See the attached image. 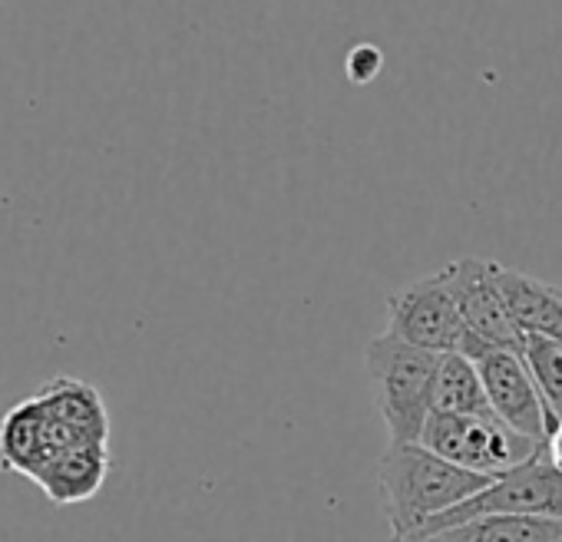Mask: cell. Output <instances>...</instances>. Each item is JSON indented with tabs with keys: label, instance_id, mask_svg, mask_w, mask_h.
<instances>
[{
	"label": "cell",
	"instance_id": "2",
	"mask_svg": "<svg viewBox=\"0 0 562 542\" xmlns=\"http://www.w3.org/2000/svg\"><path fill=\"white\" fill-rule=\"evenodd\" d=\"M364 364L391 443H420L427 420L434 417L440 354L414 348L394 335H381L368 345Z\"/></svg>",
	"mask_w": 562,
	"mask_h": 542
},
{
	"label": "cell",
	"instance_id": "14",
	"mask_svg": "<svg viewBox=\"0 0 562 542\" xmlns=\"http://www.w3.org/2000/svg\"><path fill=\"white\" fill-rule=\"evenodd\" d=\"M381 70H384V54H381V47H374V44H358V47L345 57V74H348V80L358 83V87L378 80Z\"/></svg>",
	"mask_w": 562,
	"mask_h": 542
},
{
	"label": "cell",
	"instance_id": "8",
	"mask_svg": "<svg viewBox=\"0 0 562 542\" xmlns=\"http://www.w3.org/2000/svg\"><path fill=\"white\" fill-rule=\"evenodd\" d=\"M37 394L54 420L60 453L77 447H110V414L93 384L80 377H54Z\"/></svg>",
	"mask_w": 562,
	"mask_h": 542
},
{
	"label": "cell",
	"instance_id": "9",
	"mask_svg": "<svg viewBox=\"0 0 562 542\" xmlns=\"http://www.w3.org/2000/svg\"><path fill=\"white\" fill-rule=\"evenodd\" d=\"M54 456H60V443L41 394H31L0 414V470L31 479Z\"/></svg>",
	"mask_w": 562,
	"mask_h": 542
},
{
	"label": "cell",
	"instance_id": "11",
	"mask_svg": "<svg viewBox=\"0 0 562 542\" xmlns=\"http://www.w3.org/2000/svg\"><path fill=\"white\" fill-rule=\"evenodd\" d=\"M110 470H113L110 447H77L44 463L31 476V483L41 486L44 496L57 506H77L103 489Z\"/></svg>",
	"mask_w": 562,
	"mask_h": 542
},
{
	"label": "cell",
	"instance_id": "12",
	"mask_svg": "<svg viewBox=\"0 0 562 542\" xmlns=\"http://www.w3.org/2000/svg\"><path fill=\"white\" fill-rule=\"evenodd\" d=\"M434 414H493L480 368L467 354H440Z\"/></svg>",
	"mask_w": 562,
	"mask_h": 542
},
{
	"label": "cell",
	"instance_id": "1",
	"mask_svg": "<svg viewBox=\"0 0 562 542\" xmlns=\"http://www.w3.org/2000/svg\"><path fill=\"white\" fill-rule=\"evenodd\" d=\"M490 476L470 473L424 443H391L378 463L381 509L391 526V539L417 535L430 519L460 506L473 493H480Z\"/></svg>",
	"mask_w": 562,
	"mask_h": 542
},
{
	"label": "cell",
	"instance_id": "5",
	"mask_svg": "<svg viewBox=\"0 0 562 542\" xmlns=\"http://www.w3.org/2000/svg\"><path fill=\"white\" fill-rule=\"evenodd\" d=\"M480 516H546L562 519V470L549 460L546 447L526 463L493 476L480 493L463 499L460 506L430 519L417 535H434L447 526L480 519ZM411 535V539H417ZM394 542V539H391Z\"/></svg>",
	"mask_w": 562,
	"mask_h": 542
},
{
	"label": "cell",
	"instance_id": "4",
	"mask_svg": "<svg viewBox=\"0 0 562 542\" xmlns=\"http://www.w3.org/2000/svg\"><path fill=\"white\" fill-rule=\"evenodd\" d=\"M420 443L437 456L490 479L542 450V443L522 437L496 414H434Z\"/></svg>",
	"mask_w": 562,
	"mask_h": 542
},
{
	"label": "cell",
	"instance_id": "3",
	"mask_svg": "<svg viewBox=\"0 0 562 542\" xmlns=\"http://www.w3.org/2000/svg\"><path fill=\"white\" fill-rule=\"evenodd\" d=\"M387 335L434 354H467L473 361L493 351L486 341L470 335L440 271L404 285L387 298Z\"/></svg>",
	"mask_w": 562,
	"mask_h": 542
},
{
	"label": "cell",
	"instance_id": "7",
	"mask_svg": "<svg viewBox=\"0 0 562 542\" xmlns=\"http://www.w3.org/2000/svg\"><path fill=\"white\" fill-rule=\"evenodd\" d=\"M490 407L499 420H506L513 430H519L522 437L546 443V437L552 433V420L546 410V400L522 361L519 351H506V348H493L490 354H483L476 361Z\"/></svg>",
	"mask_w": 562,
	"mask_h": 542
},
{
	"label": "cell",
	"instance_id": "10",
	"mask_svg": "<svg viewBox=\"0 0 562 542\" xmlns=\"http://www.w3.org/2000/svg\"><path fill=\"white\" fill-rule=\"evenodd\" d=\"M506 308L522 335H539L562 345V285L526 275L519 268H496Z\"/></svg>",
	"mask_w": 562,
	"mask_h": 542
},
{
	"label": "cell",
	"instance_id": "15",
	"mask_svg": "<svg viewBox=\"0 0 562 542\" xmlns=\"http://www.w3.org/2000/svg\"><path fill=\"white\" fill-rule=\"evenodd\" d=\"M542 447H546L549 460H552V463H555V466L562 470V424H559V427H555V430H552V433L546 437V443H542Z\"/></svg>",
	"mask_w": 562,
	"mask_h": 542
},
{
	"label": "cell",
	"instance_id": "16",
	"mask_svg": "<svg viewBox=\"0 0 562 542\" xmlns=\"http://www.w3.org/2000/svg\"><path fill=\"white\" fill-rule=\"evenodd\" d=\"M555 542H562V539H555Z\"/></svg>",
	"mask_w": 562,
	"mask_h": 542
},
{
	"label": "cell",
	"instance_id": "13",
	"mask_svg": "<svg viewBox=\"0 0 562 542\" xmlns=\"http://www.w3.org/2000/svg\"><path fill=\"white\" fill-rule=\"evenodd\" d=\"M519 354L546 400V410H549V420L555 430L562 424V345L539 338V335H522Z\"/></svg>",
	"mask_w": 562,
	"mask_h": 542
},
{
	"label": "cell",
	"instance_id": "6",
	"mask_svg": "<svg viewBox=\"0 0 562 542\" xmlns=\"http://www.w3.org/2000/svg\"><path fill=\"white\" fill-rule=\"evenodd\" d=\"M496 261L490 258H457L440 268V279L447 292L453 295L470 335L486 341L490 348L519 351L522 331L516 328L506 298L496 282Z\"/></svg>",
	"mask_w": 562,
	"mask_h": 542
}]
</instances>
